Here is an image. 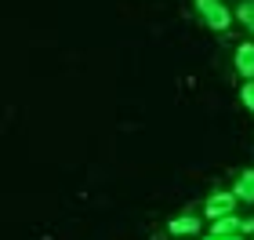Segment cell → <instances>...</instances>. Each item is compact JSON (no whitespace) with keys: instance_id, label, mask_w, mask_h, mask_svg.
Segmentation results:
<instances>
[{"instance_id":"6da1fadb","label":"cell","mask_w":254,"mask_h":240,"mask_svg":"<svg viewBox=\"0 0 254 240\" xmlns=\"http://www.w3.org/2000/svg\"><path fill=\"white\" fill-rule=\"evenodd\" d=\"M196 4V11H200V18L207 22L211 29H218V33H225L229 26H233V11H229L222 0H192Z\"/></svg>"},{"instance_id":"7a4b0ae2","label":"cell","mask_w":254,"mask_h":240,"mask_svg":"<svg viewBox=\"0 0 254 240\" xmlns=\"http://www.w3.org/2000/svg\"><path fill=\"white\" fill-rule=\"evenodd\" d=\"M236 197L233 193H211V197H207V219H225V215H236Z\"/></svg>"},{"instance_id":"3957f363","label":"cell","mask_w":254,"mask_h":240,"mask_svg":"<svg viewBox=\"0 0 254 240\" xmlns=\"http://www.w3.org/2000/svg\"><path fill=\"white\" fill-rule=\"evenodd\" d=\"M236 73L240 77H244V84H247V80H254V44L247 40V44H240V48H236Z\"/></svg>"},{"instance_id":"277c9868","label":"cell","mask_w":254,"mask_h":240,"mask_svg":"<svg viewBox=\"0 0 254 240\" xmlns=\"http://www.w3.org/2000/svg\"><path fill=\"white\" fill-rule=\"evenodd\" d=\"M167 233L171 237H196L200 233V219L196 215H178V219L167 222Z\"/></svg>"},{"instance_id":"5b68a950","label":"cell","mask_w":254,"mask_h":240,"mask_svg":"<svg viewBox=\"0 0 254 240\" xmlns=\"http://www.w3.org/2000/svg\"><path fill=\"white\" fill-rule=\"evenodd\" d=\"M211 237H244V219H236V215L214 219L211 222Z\"/></svg>"},{"instance_id":"8992f818","label":"cell","mask_w":254,"mask_h":240,"mask_svg":"<svg viewBox=\"0 0 254 240\" xmlns=\"http://www.w3.org/2000/svg\"><path fill=\"white\" fill-rule=\"evenodd\" d=\"M233 197L244 200V204H254V167H247V171H240V175H236Z\"/></svg>"},{"instance_id":"52a82bcc","label":"cell","mask_w":254,"mask_h":240,"mask_svg":"<svg viewBox=\"0 0 254 240\" xmlns=\"http://www.w3.org/2000/svg\"><path fill=\"white\" fill-rule=\"evenodd\" d=\"M236 18L244 22V26H254V0H240L236 4Z\"/></svg>"},{"instance_id":"ba28073f","label":"cell","mask_w":254,"mask_h":240,"mask_svg":"<svg viewBox=\"0 0 254 240\" xmlns=\"http://www.w3.org/2000/svg\"><path fill=\"white\" fill-rule=\"evenodd\" d=\"M240 102H244V106L254 113V80H247V84L240 87Z\"/></svg>"},{"instance_id":"9c48e42d","label":"cell","mask_w":254,"mask_h":240,"mask_svg":"<svg viewBox=\"0 0 254 240\" xmlns=\"http://www.w3.org/2000/svg\"><path fill=\"white\" fill-rule=\"evenodd\" d=\"M244 233H254V219H244Z\"/></svg>"},{"instance_id":"30bf717a","label":"cell","mask_w":254,"mask_h":240,"mask_svg":"<svg viewBox=\"0 0 254 240\" xmlns=\"http://www.w3.org/2000/svg\"><path fill=\"white\" fill-rule=\"evenodd\" d=\"M203 240H244V237H203Z\"/></svg>"}]
</instances>
